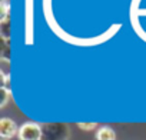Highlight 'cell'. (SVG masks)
I'll return each instance as SVG.
<instances>
[{"mask_svg":"<svg viewBox=\"0 0 146 140\" xmlns=\"http://www.w3.org/2000/svg\"><path fill=\"white\" fill-rule=\"evenodd\" d=\"M19 140H40L42 139V124L35 122H26L19 127Z\"/></svg>","mask_w":146,"mask_h":140,"instance_id":"2","label":"cell"},{"mask_svg":"<svg viewBox=\"0 0 146 140\" xmlns=\"http://www.w3.org/2000/svg\"><path fill=\"white\" fill-rule=\"evenodd\" d=\"M96 140H116V131L110 126H100L95 134Z\"/></svg>","mask_w":146,"mask_h":140,"instance_id":"4","label":"cell"},{"mask_svg":"<svg viewBox=\"0 0 146 140\" xmlns=\"http://www.w3.org/2000/svg\"><path fill=\"white\" fill-rule=\"evenodd\" d=\"M19 133V126L16 124L15 120L10 117H3L0 119V137L3 140H9Z\"/></svg>","mask_w":146,"mask_h":140,"instance_id":"3","label":"cell"},{"mask_svg":"<svg viewBox=\"0 0 146 140\" xmlns=\"http://www.w3.org/2000/svg\"><path fill=\"white\" fill-rule=\"evenodd\" d=\"M78 127H79V129H82V130L89 131V130L96 129V127H98V124H96V123H78Z\"/></svg>","mask_w":146,"mask_h":140,"instance_id":"7","label":"cell"},{"mask_svg":"<svg viewBox=\"0 0 146 140\" xmlns=\"http://www.w3.org/2000/svg\"><path fill=\"white\" fill-rule=\"evenodd\" d=\"M0 34H2V39H6V40L10 39V17L9 16L3 20H0Z\"/></svg>","mask_w":146,"mask_h":140,"instance_id":"5","label":"cell"},{"mask_svg":"<svg viewBox=\"0 0 146 140\" xmlns=\"http://www.w3.org/2000/svg\"><path fill=\"white\" fill-rule=\"evenodd\" d=\"M70 129L66 123H43L40 140H69Z\"/></svg>","mask_w":146,"mask_h":140,"instance_id":"1","label":"cell"},{"mask_svg":"<svg viewBox=\"0 0 146 140\" xmlns=\"http://www.w3.org/2000/svg\"><path fill=\"white\" fill-rule=\"evenodd\" d=\"M10 96H12V90L5 89V87H0V107H5L7 104Z\"/></svg>","mask_w":146,"mask_h":140,"instance_id":"6","label":"cell"}]
</instances>
